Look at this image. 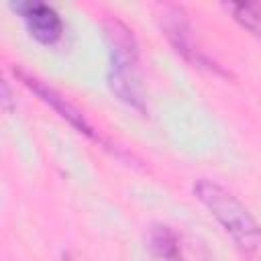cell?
Segmentation results:
<instances>
[{"label": "cell", "instance_id": "obj_1", "mask_svg": "<svg viewBox=\"0 0 261 261\" xmlns=\"http://www.w3.org/2000/svg\"><path fill=\"white\" fill-rule=\"evenodd\" d=\"M194 196L232 237L234 247L247 261H261V224L234 194L220 184L202 177L194 184Z\"/></svg>", "mask_w": 261, "mask_h": 261}, {"label": "cell", "instance_id": "obj_2", "mask_svg": "<svg viewBox=\"0 0 261 261\" xmlns=\"http://www.w3.org/2000/svg\"><path fill=\"white\" fill-rule=\"evenodd\" d=\"M106 41L110 53L108 82L112 92L128 106L143 110L145 100L139 80V47L133 31L118 18L106 20Z\"/></svg>", "mask_w": 261, "mask_h": 261}, {"label": "cell", "instance_id": "obj_3", "mask_svg": "<svg viewBox=\"0 0 261 261\" xmlns=\"http://www.w3.org/2000/svg\"><path fill=\"white\" fill-rule=\"evenodd\" d=\"M14 8L18 10L29 33L37 41H41L45 45L59 41V37L63 33V22L53 6L45 4V2H18Z\"/></svg>", "mask_w": 261, "mask_h": 261}, {"label": "cell", "instance_id": "obj_4", "mask_svg": "<svg viewBox=\"0 0 261 261\" xmlns=\"http://www.w3.org/2000/svg\"><path fill=\"white\" fill-rule=\"evenodd\" d=\"M14 73L22 80V84L27 86V88H31L43 102H47L53 110H57L63 118H67L77 130H82L84 135H88V137H92V139H98V135L94 133V128L88 124V120L84 118V114L75 108V106H71L63 96H59L53 88H49L47 84H43L39 77H35V75H31V73H27L24 69H14Z\"/></svg>", "mask_w": 261, "mask_h": 261}, {"label": "cell", "instance_id": "obj_5", "mask_svg": "<svg viewBox=\"0 0 261 261\" xmlns=\"http://www.w3.org/2000/svg\"><path fill=\"white\" fill-rule=\"evenodd\" d=\"M165 16H167V20H165V31H167V37H169V41L173 43V47H175L186 59L194 61L196 65H208V67H212L210 61H208L198 49H194L192 35H190V27H188V22H186V18H184L186 14H184L179 8H171Z\"/></svg>", "mask_w": 261, "mask_h": 261}, {"label": "cell", "instance_id": "obj_6", "mask_svg": "<svg viewBox=\"0 0 261 261\" xmlns=\"http://www.w3.org/2000/svg\"><path fill=\"white\" fill-rule=\"evenodd\" d=\"M149 243L155 261H184L179 251V239L169 226H153Z\"/></svg>", "mask_w": 261, "mask_h": 261}, {"label": "cell", "instance_id": "obj_7", "mask_svg": "<svg viewBox=\"0 0 261 261\" xmlns=\"http://www.w3.org/2000/svg\"><path fill=\"white\" fill-rule=\"evenodd\" d=\"M234 18L253 33L261 31V6L257 4H230Z\"/></svg>", "mask_w": 261, "mask_h": 261}, {"label": "cell", "instance_id": "obj_8", "mask_svg": "<svg viewBox=\"0 0 261 261\" xmlns=\"http://www.w3.org/2000/svg\"><path fill=\"white\" fill-rule=\"evenodd\" d=\"M61 261H92V259H88L84 255H77V253H63Z\"/></svg>", "mask_w": 261, "mask_h": 261}, {"label": "cell", "instance_id": "obj_9", "mask_svg": "<svg viewBox=\"0 0 261 261\" xmlns=\"http://www.w3.org/2000/svg\"><path fill=\"white\" fill-rule=\"evenodd\" d=\"M2 92H4V98H2L4 108H6V110H10V94H8V86H6V82L2 84Z\"/></svg>", "mask_w": 261, "mask_h": 261}]
</instances>
